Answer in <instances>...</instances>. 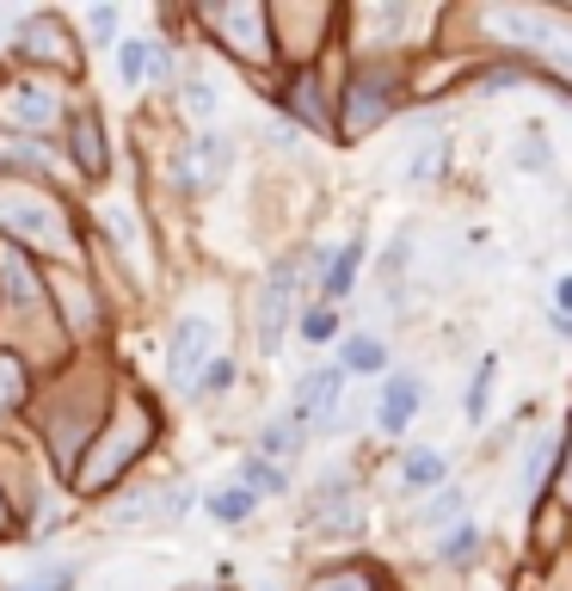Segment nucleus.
<instances>
[{"label":"nucleus","instance_id":"obj_7","mask_svg":"<svg viewBox=\"0 0 572 591\" xmlns=\"http://www.w3.org/2000/svg\"><path fill=\"white\" fill-rule=\"evenodd\" d=\"M388 93H394V87H388L382 75H370V80H357V87H351V118H345V130H351V136H357V130H370V124H382L388 111H394V99H388Z\"/></svg>","mask_w":572,"mask_h":591},{"label":"nucleus","instance_id":"obj_28","mask_svg":"<svg viewBox=\"0 0 572 591\" xmlns=\"http://www.w3.org/2000/svg\"><path fill=\"white\" fill-rule=\"evenodd\" d=\"M462 512V493H444V499H431V505H425V517H431V524H444V517H456Z\"/></svg>","mask_w":572,"mask_h":591},{"label":"nucleus","instance_id":"obj_9","mask_svg":"<svg viewBox=\"0 0 572 591\" xmlns=\"http://www.w3.org/2000/svg\"><path fill=\"white\" fill-rule=\"evenodd\" d=\"M339 370H357V376L388 370V345H382V339H370V333H351V339L339 345Z\"/></svg>","mask_w":572,"mask_h":591},{"label":"nucleus","instance_id":"obj_2","mask_svg":"<svg viewBox=\"0 0 572 591\" xmlns=\"http://www.w3.org/2000/svg\"><path fill=\"white\" fill-rule=\"evenodd\" d=\"M339 389H345V370H339V364H321V370H309L302 382H295V413H290V420L302 425V432H326V425L339 420Z\"/></svg>","mask_w":572,"mask_h":591},{"label":"nucleus","instance_id":"obj_32","mask_svg":"<svg viewBox=\"0 0 572 591\" xmlns=\"http://www.w3.org/2000/svg\"><path fill=\"white\" fill-rule=\"evenodd\" d=\"M554 333H560V339H572V321H567V314H554Z\"/></svg>","mask_w":572,"mask_h":591},{"label":"nucleus","instance_id":"obj_8","mask_svg":"<svg viewBox=\"0 0 572 591\" xmlns=\"http://www.w3.org/2000/svg\"><path fill=\"white\" fill-rule=\"evenodd\" d=\"M160 505H167V487H136V493H124V499H117V505L105 512V524L136 529V524H148V517H160Z\"/></svg>","mask_w":572,"mask_h":591},{"label":"nucleus","instance_id":"obj_29","mask_svg":"<svg viewBox=\"0 0 572 591\" xmlns=\"http://www.w3.org/2000/svg\"><path fill=\"white\" fill-rule=\"evenodd\" d=\"M314 591H370V579H363V573H339V579H321Z\"/></svg>","mask_w":572,"mask_h":591},{"label":"nucleus","instance_id":"obj_10","mask_svg":"<svg viewBox=\"0 0 572 591\" xmlns=\"http://www.w3.org/2000/svg\"><path fill=\"white\" fill-rule=\"evenodd\" d=\"M210 25H216V32H228L234 44H240V56H265V44L253 37L265 25V13H228V7H216V13H210Z\"/></svg>","mask_w":572,"mask_h":591},{"label":"nucleus","instance_id":"obj_33","mask_svg":"<svg viewBox=\"0 0 572 591\" xmlns=\"http://www.w3.org/2000/svg\"><path fill=\"white\" fill-rule=\"evenodd\" d=\"M191 591H198V586H191Z\"/></svg>","mask_w":572,"mask_h":591},{"label":"nucleus","instance_id":"obj_4","mask_svg":"<svg viewBox=\"0 0 572 591\" xmlns=\"http://www.w3.org/2000/svg\"><path fill=\"white\" fill-rule=\"evenodd\" d=\"M228 167H234L228 136H210V130H203V136L186 148V160H179V186H186V191H210Z\"/></svg>","mask_w":572,"mask_h":591},{"label":"nucleus","instance_id":"obj_18","mask_svg":"<svg viewBox=\"0 0 572 591\" xmlns=\"http://www.w3.org/2000/svg\"><path fill=\"white\" fill-rule=\"evenodd\" d=\"M401 475H406V487H413V493H418V487H437V481H444V456H437V450H413Z\"/></svg>","mask_w":572,"mask_h":591},{"label":"nucleus","instance_id":"obj_13","mask_svg":"<svg viewBox=\"0 0 572 591\" xmlns=\"http://www.w3.org/2000/svg\"><path fill=\"white\" fill-rule=\"evenodd\" d=\"M493 376H498V358L486 352V358H480V370H474V382H468V401H462L468 425H486V406H493Z\"/></svg>","mask_w":572,"mask_h":591},{"label":"nucleus","instance_id":"obj_22","mask_svg":"<svg viewBox=\"0 0 572 591\" xmlns=\"http://www.w3.org/2000/svg\"><path fill=\"white\" fill-rule=\"evenodd\" d=\"M186 105H191V118H198V124H210V118H216V87H210V80H191L186 87Z\"/></svg>","mask_w":572,"mask_h":591},{"label":"nucleus","instance_id":"obj_17","mask_svg":"<svg viewBox=\"0 0 572 591\" xmlns=\"http://www.w3.org/2000/svg\"><path fill=\"white\" fill-rule=\"evenodd\" d=\"M283 105H290L295 118H309L314 130L326 124V111H321V80H309V75H302V80H295V87H290V93H283Z\"/></svg>","mask_w":572,"mask_h":591},{"label":"nucleus","instance_id":"obj_26","mask_svg":"<svg viewBox=\"0 0 572 591\" xmlns=\"http://www.w3.org/2000/svg\"><path fill=\"white\" fill-rule=\"evenodd\" d=\"M228 382H234V364H228V358H216L210 370H203V394H222Z\"/></svg>","mask_w":572,"mask_h":591},{"label":"nucleus","instance_id":"obj_16","mask_svg":"<svg viewBox=\"0 0 572 591\" xmlns=\"http://www.w3.org/2000/svg\"><path fill=\"white\" fill-rule=\"evenodd\" d=\"M474 555H480V529L474 524H456L444 543H437V560H444V567H468Z\"/></svg>","mask_w":572,"mask_h":591},{"label":"nucleus","instance_id":"obj_30","mask_svg":"<svg viewBox=\"0 0 572 591\" xmlns=\"http://www.w3.org/2000/svg\"><path fill=\"white\" fill-rule=\"evenodd\" d=\"M554 314H567V321H572V271L554 283Z\"/></svg>","mask_w":572,"mask_h":591},{"label":"nucleus","instance_id":"obj_27","mask_svg":"<svg viewBox=\"0 0 572 591\" xmlns=\"http://www.w3.org/2000/svg\"><path fill=\"white\" fill-rule=\"evenodd\" d=\"M186 512H191V487H172V493H167V505H160V517H167V524H179Z\"/></svg>","mask_w":572,"mask_h":591},{"label":"nucleus","instance_id":"obj_23","mask_svg":"<svg viewBox=\"0 0 572 591\" xmlns=\"http://www.w3.org/2000/svg\"><path fill=\"white\" fill-rule=\"evenodd\" d=\"M302 333L321 345V339H333V333H339V321H333V309H314V314H302Z\"/></svg>","mask_w":572,"mask_h":591},{"label":"nucleus","instance_id":"obj_24","mask_svg":"<svg viewBox=\"0 0 572 591\" xmlns=\"http://www.w3.org/2000/svg\"><path fill=\"white\" fill-rule=\"evenodd\" d=\"M117 68H124V80H142V75H148V44H124Z\"/></svg>","mask_w":572,"mask_h":591},{"label":"nucleus","instance_id":"obj_1","mask_svg":"<svg viewBox=\"0 0 572 591\" xmlns=\"http://www.w3.org/2000/svg\"><path fill=\"white\" fill-rule=\"evenodd\" d=\"M321 259V253H290V259L271 265V278L259 290V352H283V333H290L295 314V290H302V271Z\"/></svg>","mask_w":572,"mask_h":591},{"label":"nucleus","instance_id":"obj_3","mask_svg":"<svg viewBox=\"0 0 572 591\" xmlns=\"http://www.w3.org/2000/svg\"><path fill=\"white\" fill-rule=\"evenodd\" d=\"M210 352H216V327H210L203 314H179V327L167 333V382H179V389H186Z\"/></svg>","mask_w":572,"mask_h":591},{"label":"nucleus","instance_id":"obj_21","mask_svg":"<svg viewBox=\"0 0 572 591\" xmlns=\"http://www.w3.org/2000/svg\"><path fill=\"white\" fill-rule=\"evenodd\" d=\"M517 167H524V172H548V167H554V155H548V136H541V130H529V136H524V148H517Z\"/></svg>","mask_w":572,"mask_h":591},{"label":"nucleus","instance_id":"obj_15","mask_svg":"<svg viewBox=\"0 0 572 591\" xmlns=\"http://www.w3.org/2000/svg\"><path fill=\"white\" fill-rule=\"evenodd\" d=\"M302 437H309V432H302V425L283 413V420H271L259 432V456H295V450H302Z\"/></svg>","mask_w":572,"mask_h":591},{"label":"nucleus","instance_id":"obj_14","mask_svg":"<svg viewBox=\"0 0 572 591\" xmlns=\"http://www.w3.org/2000/svg\"><path fill=\"white\" fill-rule=\"evenodd\" d=\"M203 505H210V517H222V524H247L259 499H253L247 487H216V493L203 499Z\"/></svg>","mask_w":572,"mask_h":591},{"label":"nucleus","instance_id":"obj_25","mask_svg":"<svg viewBox=\"0 0 572 591\" xmlns=\"http://www.w3.org/2000/svg\"><path fill=\"white\" fill-rule=\"evenodd\" d=\"M444 155H449V142H425V155L413 160V179H431V172L444 167Z\"/></svg>","mask_w":572,"mask_h":591},{"label":"nucleus","instance_id":"obj_19","mask_svg":"<svg viewBox=\"0 0 572 591\" xmlns=\"http://www.w3.org/2000/svg\"><path fill=\"white\" fill-rule=\"evenodd\" d=\"M0 278H7V290H13V302H32V271H25V259H19L13 247H0Z\"/></svg>","mask_w":572,"mask_h":591},{"label":"nucleus","instance_id":"obj_5","mask_svg":"<svg viewBox=\"0 0 572 591\" xmlns=\"http://www.w3.org/2000/svg\"><path fill=\"white\" fill-rule=\"evenodd\" d=\"M418 406H425V382H418L413 370H401V376H388V389H382V406H375V420H382V432H388V437H401L406 425H413Z\"/></svg>","mask_w":572,"mask_h":591},{"label":"nucleus","instance_id":"obj_12","mask_svg":"<svg viewBox=\"0 0 572 591\" xmlns=\"http://www.w3.org/2000/svg\"><path fill=\"white\" fill-rule=\"evenodd\" d=\"M240 487H247L253 499H271V493H290V475H283L278 462H265V456H247V462H240Z\"/></svg>","mask_w":572,"mask_h":591},{"label":"nucleus","instance_id":"obj_20","mask_svg":"<svg viewBox=\"0 0 572 591\" xmlns=\"http://www.w3.org/2000/svg\"><path fill=\"white\" fill-rule=\"evenodd\" d=\"M75 142H80V167H87V172L105 167V155H99V124H93V118H75Z\"/></svg>","mask_w":572,"mask_h":591},{"label":"nucleus","instance_id":"obj_6","mask_svg":"<svg viewBox=\"0 0 572 591\" xmlns=\"http://www.w3.org/2000/svg\"><path fill=\"white\" fill-rule=\"evenodd\" d=\"M309 524H321V529H357V493H351L345 475H326V481L314 487Z\"/></svg>","mask_w":572,"mask_h":591},{"label":"nucleus","instance_id":"obj_31","mask_svg":"<svg viewBox=\"0 0 572 591\" xmlns=\"http://www.w3.org/2000/svg\"><path fill=\"white\" fill-rule=\"evenodd\" d=\"M87 25H93L99 37H111V32H117V13H111V7H93V19H87Z\"/></svg>","mask_w":572,"mask_h":591},{"label":"nucleus","instance_id":"obj_11","mask_svg":"<svg viewBox=\"0 0 572 591\" xmlns=\"http://www.w3.org/2000/svg\"><path fill=\"white\" fill-rule=\"evenodd\" d=\"M357 265H363V241H345V247H339V259L326 265V278H321V296H326V302H339V296H351Z\"/></svg>","mask_w":572,"mask_h":591}]
</instances>
